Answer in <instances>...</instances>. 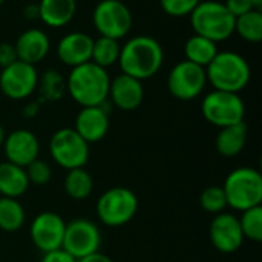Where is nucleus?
<instances>
[{
  "instance_id": "f257e3e1",
  "label": "nucleus",
  "mask_w": 262,
  "mask_h": 262,
  "mask_svg": "<svg viewBox=\"0 0 262 262\" xmlns=\"http://www.w3.org/2000/svg\"><path fill=\"white\" fill-rule=\"evenodd\" d=\"M164 61V49L161 43L146 34L130 37L120 49L118 66L121 74L134 77L140 81L158 74Z\"/></svg>"
},
{
  "instance_id": "f03ea898",
  "label": "nucleus",
  "mask_w": 262,
  "mask_h": 262,
  "mask_svg": "<svg viewBox=\"0 0 262 262\" xmlns=\"http://www.w3.org/2000/svg\"><path fill=\"white\" fill-rule=\"evenodd\" d=\"M111 77L107 71L92 61L71 68L66 78V92L81 107L100 106L107 100Z\"/></svg>"
},
{
  "instance_id": "7ed1b4c3",
  "label": "nucleus",
  "mask_w": 262,
  "mask_h": 262,
  "mask_svg": "<svg viewBox=\"0 0 262 262\" xmlns=\"http://www.w3.org/2000/svg\"><path fill=\"white\" fill-rule=\"evenodd\" d=\"M207 83L216 91L239 94L247 88L252 78V69L249 61L238 52L223 51L206 66Z\"/></svg>"
},
{
  "instance_id": "20e7f679",
  "label": "nucleus",
  "mask_w": 262,
  "mask_h": 262,
  "mask_svg": "<svg viewBox=\"0 0 262 262\" xmlns=\"http://www.w3.org/2000/svg\"><path fill=\"white\" fill-rule=\"evenodd\" d=\"M189 17L195 34L215 43L229 40L235 34V17L223 2L201 0Z\"/></svg>"
},
{
  "instance_id": "39448f33",
  "label": "nucleus",
  "mask_w": 262,
  "mask_h": 262,
  "mask_svg": "<svg viewBox=\"0 0 262 262\" xmlns=\"http://www.w3.org/2000/svg\"><path fill=\"white\" fill-rule=\"evenodd\" d=\"M227 207L244 212L262 204V177L256 169L238 167L232 170L224 184Z\"/></svg>"
},
{
  "instance_id": "423d86ee",
  "label": "nucleus",
  "mask_w": 262,
  "mask_h": 262,
  "mask_svg": "<svg viewBox=\"0 0 262 262\" xmlns=\"http://www.w3.org/2000/svg\"><path fill=\"white\" fill-rule=\"evenodd\" d=\"M100 223L106 227H121L132 221L138 212V198L127 187H111L101 193L95 204Z\"/></svg>"
},
{
  "instance_id": "0eeeda50",
  "label": "nucleus",
  "mask_w": 262,
  "mask_h": 262,
  "mask_svg": "<svg viewBox=\"0 0 262 262\" xmlns=\"http://www.w3.org/2000/svg\"><path fill=\"white\" fill-rule=\"evenodd\" d=\"M201 114L206 121L221 129L244 121L246 104L239 94L213 89L203 98Z\"/></svg>"
},
{
  "instance_id": "6e6552de",
  "label": "nucleus",
  "mask_w": 262,
  "mask_h": 262,
  "mask_svg": "<svg viewBox=\"0 0 262 262\" xmlns=\"http://www.w3.org/2000/svg\"><path fill=\"white\" fill-rule=\"evenodd\" d=\"M89 146L74 127H61L49 140V154L55 164L71 170L88 164Z\"/></svg>"
},
{
  "instance_id": "1a4fd4ad",
  "label": "nucleus",
  "mask_w": 262,
  "mask_h": 262,
  "mask_svg": "<svg viewBox=\"0 0 262 262\" xmlns=\"http://www.w3.org/2000/svg\"><path fill=\"white\" fill-rule=\"evenodd\" d=\"M92 21L97 32L109 38H124L132 29V12L121 0H101L92 12Z\"/></svg>"
},
{
  "instance_id": "9d476101",
  "label": "nucleus",
  "mask_w": 262,
  "mask_h": 262,
  "mask_svg": "<svg viewBox=\"0 0 262 262\" xmlns=\"http://www.w3.org/2000/svg\"><path fill=\"white\" fill-rule=\"evenodd\" d=\"M207 84L206 68L183 60L177 63L167 75V89L172 97L181 101L198 98Z\"/></svg>"
},
{
  "instance_id": "9b49d317",
  "label": "nucleus",
  "mask_w": 262,
  "mask_h": 262,
  "mask_svg": "<svg viewBox=\"0 0 262 262\" xmlns=\"http://www.w3.org/2000/svg\"><path fill=\"white\" fill-rule=\"evenodd\" d=\"M101 247V232L98 226L89 220L80 218L66 223L61 250L71 255L74 259H81Z\"/></svg>"
},
{
  "instance_id": "f8f14e48",
  "label": "nucleus",
  "mask_w": 262,
  "mask_h": 262,
  "mask_svg": "<svg viewBox=\"0 0 262 262\" xmlns=\"http://www.w3.org/2000/svg\"><path fill=\"white\" fill-rule=\"evenodd\" d=\"M38 72L34 64L17 60L0 72V92L9 100H25L37 91Z\"/></svg>"
},
{
  "instance_id": "ddd939ff",
  "label": "nucleus",
  "mask_w": 262,
  "mask_h": 262,
  "mask_svg": "<svg viewBox=\"0 0 262 262\" xmlns=\"http://www.w3.org/2000/svg\"><path fill=\"white\" fill-rule=\"evenodd\" d=\"M64 229H66L64 220L58 213L48 210L38 213L32 220L29 226V236L35 249L45 255L55 250H61Z\"/></svg>"
},
{
  "instance_id": "4468645a",
  "label": "nucleus",
  "mask_w": 262,
  "mask_h": 262,
  "mask_svg": "<svg viewBox=\"0 0 262 262\" xmlns=\"http://www.w3.org/2000/svg\"><path fill=\"white\" fill-rule=\"evenodd\" d=\"M209 238L212 246L226 255L238 252L246 239L238 216L227 212L213 215V220L209 226Z\"/></svg>"
},
{
  "instance_id": "2eb2a0df",
  "label": "nucleus",
  "mask_w": 262,
  "mask_h": 262,
  "mask_svg": "<svg viewBox=\"0 0 262 262\" xmlns=\"http://www.w3.org/2000/svg\"><path fill=\"white\" fill-rule=\"evenodd\" d=\"M106 101L100 106L81 107L75 117L74 129L88 144L101 141L109 132V109H106Z\"/></svg>"
},
{
  "instance_id": "dca6fc26",
  "label": "nucleus",
  "mask_w": 262,
  "mask_h": 262,
  "mask_svg": "<svg viewBox=\"0 0 262 262\" xmlns=\"http://www.w3.org/2000/svg\"><path fill=\"white\" fill-rule=\"evenodd\" d=\"M3 150L6 155V161L17 164L20 167H26L34 160L38 158L40 143L34 132L28 129H17L6 134Z\"/></svg>"
},
{
  "instance_id": "f3484780",
  "label": "nucleus",
  "mask_w": 262,
  "mask_h": 262,
  "mask_svg": "<svg viewBox=\"0 0 262 262\" xmlns=\"http://www.w3.org/2000/svg\"><path fill=\"white\" fill-rule=\"evenodd\" d=\"M144 100V88L143 81L129 77L126 74H120L115 78H111L107 101L120 111L129 112L135 111L141 106Z\"/></svg>"
},
{
  "instance_id": "a211bd4d",
  "label": "nucleus",
  "mask_w": 262,
  "mask_h": 262,
  "mask_svg": "<svg viewBox=\"0 0 262 262\" xmlns=\"http://www.w3.org/2000/svg\"><path fill=\"white\" fill-rule=\"evenodd\" d=\"M94 38L86 32H69L63 35L57 45V57L58 60L69 66L75 68L83 63L91 61Z\"/></svg>"
},
{
  "instance_id": "6ab92c4d",
  "label": "nucleus",
  "mask_w": 262,
  "mask_h": 262,
  "mask_svg": "<svg viewBox=\"0 0 262 262\" xmlns=\"http://www.w3.org/2000/svg\"><path fill=\"white\" fill-rule=\"evenodd\" d=\"M14 48L20 61L35 66L49 54L51 40L45 31L38 28H29L17 37Z\"/></svg>"
},
{
  "instance_id": "aec40b11",
  "label": "nucleus",
  "mask_w": 262,
  "mask_h": 262,
  "mask_svg": "<svg viewBox=\"0 0 262 262\" xmlns=\"http://www.w3.org/2000/svg\"><path fill=\"white\" fill-rule=\"evenodd\" d=\"M38 18L49 28H63L72 21L77 12L75 0H40Z\"/></svg>"
},
{
  "instance_id": "412c9836",
  "label": "nucleus",
  "mask_w": 262,
  "mask_h": 262,
  "mask_svg": "<svg viewBox=\"0 0 262 262\" xmlns=\"http://www.w3.org/2000/svg\"><path fill=\"white\" fill-rule=\"evenodd\" d=\"M247 135H249V129L244 121L221 127L215 140L218 154L226 158L238 157L246 147Z\"/></svg>"
},
{
  "instance_id": "4be33fe9",
  "label": "nucleus",
  "mask_w": 262,
  "mask_h": 262,
  "mask_svg": "<svg viewBox=\"0 0 262 262\" xmlns=\"http://www.w3.org/2000/svg\"><path fill=\"white\" fill-rule=\"evenodd\" d=\"M29 189L25 167L9 161L0 163V196L18 200Z\"/></svg>"
},
{
  "instance_id": "5701e85b",
  "label": "nucleus",
  "mask_w": 262,
  "mask_h": 262,
  "mask_svg": "<svg viewBox=\"0 0 262 262\" xmlns=\"http://www.w3.org/2000/svg\"><path fill=\"white\" fill-rule=\"evenodd\" d=\"M216 54H218L216 43L203 35L193 34L184 43V57H186L184 60L195 63L198 66L206 68L215 58Z\"/></svg>"
},
{
  "instance_id": "b1692460",
  "label": "nucleus",
  "mask_w": 262,
  "mask_h": 262,
  "mask_svg": "<svg viewBox=\"0 0 262 262\" xmlns=\"http://www.w3.org/2000/svg\"><path fill=\"white\" fill-rule=\"evenodd\" d=\"M64 193L75 201H83L91 196L94 190V178L84 167L68 170L63 181Z\"/></svg>"
},
{
  "instance_id": "393cba45",
  "label": "nucleus",
  "mask_w": 262,
  "mask_h": 262,
  "mask_svg": "<svg viewBox=\"0 0 262 262\" xmlns=\"http://www.w3.org/2000/svg\"><path fill=\"white\" fill-rule=\"evenodd\" d=\"M26 220L25 209L15 198L0 196V230L12 233L23 227Z\"/></svg>"
},
{
  "instance_id": "a878e982",
  "label": "nucleus",
  "mask_w": 262,
  "mask_h": 262,
  "mask_svg": "<svg viewBox=\"0 0 262 262\" xmlns=\"http://www.w3.org/2000/svg\"><path fill=\"white\" fill-rule=\"evenodd\" d=\"M37 89L43 101H58L66 94V78L55 69H48L38 75Z\"/></svg>"
},
{
  "instance_id": "bb28decb",
  "label": "nucleus",
  "mask_w": 262,
  "mask_h": 262,
  "mask_svg": "<svg viewBox=\"0 0 262 262\" xmlns=\"http://www.w3.org/2000/svg\"><path fill=\"white\" fill-rule=\"evenodd\" d=\"M120 49H121V46H120L118 40L100 35L98 38L94 40L91 61L106 69V68L118 63Z\"/></svg>"
},
{
  "instance_id": "cd10ccee",
  "label": "nucleus",
  "mask_w": 262,
  "mask_h": 262,
  "mask_svg": "<svg viewBox=\"0 0 262 262\" xmlns=\"http://www.w3.org/2000/svg\"><path fill=\"white\" fill-rule=\"evenodd\" d=\"M235 32L249 43H259L262 40V12L252 9L235 18Z\"/></svg>"
},
{
  "instance_id": "c85d7f7f",
  "label": "nucleus",
  "mask_w": 262,
  "mask_h": 262,
  "mask_svg": "<svg viewBox=\"0 0 262 262\" xmlns=\"http://www.w3.org/2000/svg\"><path fill=\"white\" fill-rule=\"evenodd\" d=\"M239 226L243 230L244 238L253 241V243H261L262 241V206H256L252 209H247L241 212Z\"/></svg>"
},
{
  "instance_id": "c756f323",
  "label": "nucleus",
  "mask_w": 262,
  "mask_h": 262,
  "mask_svg": "<svg viewBox=\"0 0 262 262\" xmlns=\"http://www.w3.org/2000/svg\"><path fill=\"white\" fill-rule=\"evenodd\" d=\"M200 206L203 210L212 215H218L226 212L227 200L223 190V186H209L200 195Z\"/></svg>"
},
{
  "instance_id": "7c9ffc66",
  "label": "nucleus",
  "mask_w": 262,
  "mask_h": 262,
  "mask_svg": "<svg viewBox=\"0 0 262 262\" xmlns=\"http://www.w3.org/2000/svg\"><path fill=\"white\" fill-rule=\"evenodd\" d=\"M26 177L29 184H35V186H45L51 181L52 178V167L49 163H46L45 160H34L31 164H28L25 167Z\"/></svg>"
},
{
  "instance_id": "2f4dec72",
  "label": "nucleus",
  "mask_w": 262,
  "mask_h": 262,
  "mask_svg": "<svg viewBox=\"0 0 262 262\" xmlns=\"http://www.w3.org/2000/svg\"><path fill=\"white\" fill-rule=\"evenodd\" d=\"M201 0H160L164 14L170 17H187L200 5Z\"/></svg>"
},
{
  "instance_id": "473e14b6",
  "label": "nucleus",
  "mask_w": 262,
  "mask_h": 262,
  "mask_svg": "<svg viewBox=\"0 0 262 262\" xmlns=\"http://www.w3.org/2000/svg\"><path fill=\"white\" fill-rule=\"evenodd\" d=\"M224 5L235 18L246 14V12H249V11H252V9H255L252 0H226Z\"/></svg>"
},
{
  "instance_id": "72a5a7b5",
  "label": "nucleus",
  "mask_w": 262,
  "mask_h": 262,
  "mask_svg": "<svg viewBox=\"0 0 262 262\" xmlns=\"http://www.w3.org/2000/svg\"><path fill=\"white\" fill-rule=\"evenodd\" d=\"M18 58H17V52H15V48L12 43H8V41H2L0 43V68H6L12 63H15Z\"/></svg>"
},
{
  "instance_id": "f704fd0d",
  "label": "nucleus",
  "mask_w": 262,
  "mask_h": 262,
  "mask_svg": "<svg viewBox=\"0 0 262 262\" xmlns=\"http://www.w3.org/2000/svg\"><path fill=\"white\" fill-rule=\"evenodd\" d=\"M40 262H77V259H74L64 250H55L51 253H45Z\"/></svg>"
},
{
  "instance_id": "c9c22d12",
  "label": "nucleus",
  "mask_w": 262,
  "mask_h": 262,
  "mask_svg": "<svg viewBox=\"0 0 262 262\" xmlns=\"http://www.w3.org/2000/svg\"><path fill=\"white\" fill-rule=\"evenodd\" d=\"M77 262H114L107 255L101 253V252H95L89 256H84L81 259H77Z\"/></svg>"
},
{
  "instance_id": "e433bc0d",
  "label": "nucleus",
  "mask_w": 262,
  "mask_h": 262,
  "mask_svg": "<svg viewBox=\"0 0 262 262\" xmlns=\"http://www.w3.org/2000/svg\"><path fill=\"white\" fill-rule=\"evenodd\" d=\"M23 17L26 20H35L38 18V6L37 5H28L23 8Z\"/></svg>"
},
{
  "instance_id": "4c0bfd02",
  "label": "nucleus",
  "mask_w": 262,
  "mask_h": 262,
  "mask_svg": "<svg viewBox=\"0 0 262 262\" xmlns=\"http://www.w3.org/2000/svg\"><path fill=\"white\" fill-rule=\"evenodd\" d=\"M38 107V104L37 103H31V104H28L26 107H25V115L26 117H34L35 114H37V109Z\"/></svg>"
},
{
  "instance_id": "58836bf2",
  "label": "nucleus",
  "mask_w": 262,
  "mask_h": 262,
  "mask_svg": "<svg viewBox=\"0 0 262 262\" xmlns=\"http://www.w3.org/2000/svg\"><path fill=\"white\" fill-rule=\"evenodd\" d=\"M5 138H6V132H5V127L0 124V147H2L3 143H5Z\"/></svg>"
},
{
  "instance_id": "ea45409f",
  "label": "nucleus",
  "mask_w": 262,
  "mask_h": 262,
  "mask_svg": "<svg viewBox=\"0 0 262 262\" xmlns=\"http://www.w3.org/2000/svg\"><path fill=\"white\" fill-rule=\"evenodd\" d=\"M252 3H253L255 9H259V11H262V0H252Z\"/></svg>"
},
{
  "instance_id": "a19ab883",
  "label": "nucleus",
  "mask_w": 262,
  "mask_h": 262,
  "mask_svg": "<svg viewBox=\"0 0 262 262\" xmlns=\"http://www.w3.org/2000/svg\"><path fill=\"white\" fill-rule=\"evenodd\" d=\"M3 2H5V0H0V6H2V5H3Z\"/></svg>"
}]
</instances>
